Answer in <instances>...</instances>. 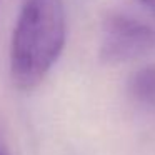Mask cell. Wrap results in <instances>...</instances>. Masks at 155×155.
<instances>
[{
	"label": "cell",
	"instance_id": "obj_1",
	"mask_svg": "<svg viewBox=\"0 0 155 155\" xmlns=\"http://www.w3.org/2000/svg\"><path fill=\"white\" fill-rule=\"evenodd\" d=\"M67 37L62 0H25L12 35L10 75L18 90L44 82L58 60Z\"/></svg>",
	"mask_w": 155,
	"mask_h": 155
},
{
	"label": "cell",
	"instance_id": "obj_2",
	"mask_svg": "<svg viewBox=\"0 0 155 155\" xmlns=\"http://www.w3.org/2000/svg\"><path fill=\"white\" fill-rule=\"evenodd\" d=\"M155 50V28L124 12H112L104 18L100 60L124 64Z\"/></svg>",
	"mask_w": 155,
	"mask_h": 155
},
{
	"label": "cell",
	"instance_id": "obj_3",
	"mask_svg": "<svg viewBox=\"0 0 155 155\" xmlns=\"http://www.w3.org/2000/svg\"><path fill=\"white\" fill-rule=\"evenodd\" d=\"M130 94L140 104L155 107V64L142 67L132 77Z\"/></svg>",
	"mask_w": 155,
	"mask_h": 155
},
{
	"label": "cell",
	"instance_id": "obj_4",
	"mask_svg": "<svg viewBox=\"0 0 155 155\" xmlns=\"http://www.w3.org/2000/svg\"><path fill=\"white\" fill-rule=\"evenodd\" d=\"M140 2H142V4H143L145 7L148 8V10L152 12V14L155 15V0H140Z\"/></svg>",
	"mask_w": 155,
	"mask_h": 155
},
{
	"label": "cell",
	"instance_id": "obj_5",
	"mask_svg": "<svg viewBox=\"0 0 155 155\" xmlns=\"http://www.w3.org/2000/svg\"><path fill=\"white\" fill-rule=\"evenodd\" d=\"M0 155H5V153H4V150H2V147H0Z\"/></svg>",
	"mask_w": 155,
	"mask_h": 155
}]
</instances>
